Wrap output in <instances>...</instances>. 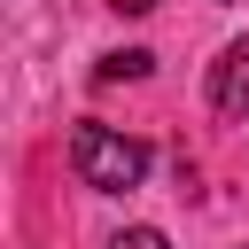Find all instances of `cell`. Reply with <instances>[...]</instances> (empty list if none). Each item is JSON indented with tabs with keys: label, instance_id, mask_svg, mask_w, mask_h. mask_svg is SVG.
I'll return each instance as SVG.
<instances>
[{
	"label": "cell",
	"instance_id": "5",
	"mask_svg": "<svg viewBox=\"0 0 249 249\" xmlns=\"http://www.w3.org/2000/svg\"><path fill=\"white\" fill-rule=\"evenodd\" d=\"M124 8H132V16H140V8H156V0H124Z\"/></svg>",
	"mask_w": 249,
	"mask_h": 249
},
{
	"label": "cell",
	"instance_id": "1",
	"mask_svg": "<svg viewBox=\"0 0 249 249\" xmlns=\"http://www.w3.org/2000/svg\"><path fill=\"white\" fill-rule=\"evenodd\" d=\"M70 163H78V179H86L93 195H132V187L148 179V140L86 117V124L70 132Z\"/></svg>",
	"mask_w": 249,
	"mask_h": 249
},
{
	"label": "cell",
	"instance_id": "2",
	"mask_svg": "<svg viewBox=\"0 0 249 249\" xmlns=\"http://www.w3.org/2000/svg\"><path fill=\"white\" fill-rule=\"evenodd\" d=\"M210 109L218 117H249V39H233L210 62Z\"/></svg>",
	"mask_w": 249,
	"mask_h": 249
},
{
	"label": "cell",
	"instance_id": "3",
	"mask_svg": "<svg viewBox=\"0 0 249 249\" xmlns=\"http://www.w3.org/2000/svg\"><path fill=\"white\" fill-rule=\"evenodd\" d=\"M148 62H156L148 47H124V54H101V70H93V78H101V86H117V78H148Z\"/></svg>",
	"mask_w": 249,
	"mask_h": 249
},
{
	"label": "cell",
	"instance_id": "4",
	"mask_svg": "<svg viewBox=\"0 0 249 249\" xmlns=\"http://www.w3.org/2000/svg\"><path fill=\"white\" fill-rule=\"evenodd\" d=\"M109 249H171V241H163V233H156V226H124V233H117V241H109Z\"/></svg>",
	"mask_w": 249,
	"mask_h": 249
}]
</instances>
